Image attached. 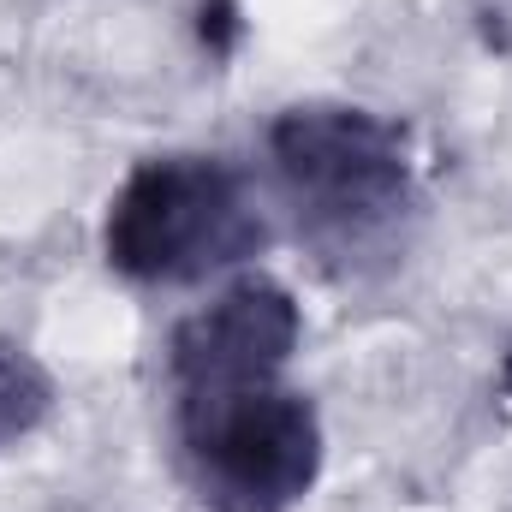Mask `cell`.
<instances>
[{"instance_id": "cell-2", "label": "cell", "mask_w": 512, "mask_h": 512, "mask_svg": "<svg viewBox=\"0 0 512 512\" xmlns=\"http://www.w3.org/2000/svg\"><path fill=\"white\" fill-rule=\"evenodd\" d=\"M268 245L251 185L221 155L137 161L108 203L102 256L137 286H191Z\"/></svg>"}, {"instance_id": "cell-6", "label": "cell", "mask_w": 512, "mask_h": 512, "mask_svg": "<svg viewBox=\"0 0 512 512\" xmlns=\"http://www.w3.org/2000/svg\"><path fill=\"white\" fill-rule=\"evenodd\" d=\"M501 387L512 393V346H507V358H501Z\"/></svg>"}, {"instance_id": "cell-4", "label": "cell", "mask_w": 512, "mask_h": 512, "mask_svg": "<svg viewBox=\"0 0 512 512\" xmlns=\"http://www.w3.org/2000/svg\"><path fill=\"white\" fill-rule=\"evenodd\" d=\"M298 340H304L298 298L268 274H239L233 286H221L203 310H191L173 328L167 376H173L179 399L221 393V387L280 382Z\"/></svg>"}, {"instance_id": "cell-5", "label": "cell", "mask_w": 512, "mask_h": 512, "mask_svg": "<svg viewBox=\"0 0 512 512\" xmlns=\"http://www.w3.org/2000/svg\"><path fill=\"white\" fill-rule=\"evenodd\" d=\"M54 411V376L48 364L18 346V340H0V453L30 441Z\"/></svg>"}, {"instance_id": "cell-3", "label": "cell", "mask_w": 512, "mask_h": 512, "mask_svg": "<svg viewBox=\"0 0 512 512\" xmlns=\"http://www.w3.org/2000/svg\"><path fill=\"white\" fill-rule=\"evenodd\" d=\"M179 471L203 512H292L322 477V417L286 382L191 393Z\"/></svg>"}, {"instance_id": "cell-1", "label": "cell", "mask_w": 512, "mask_h": 512, "mask_svg": "<svg viewBox=\"0 0 512 512\" xmlns=\"http://www.w3.org/2000/svg\"><path fill=\"white\" fill-rule=\"evenodd\" d=\"M268 161L322 256H370L417 209L405 131L352 102H298L268 126Z\"/></svg>"}]
</instances>
